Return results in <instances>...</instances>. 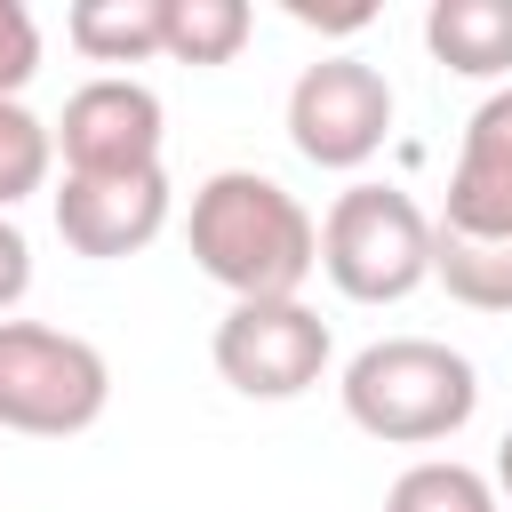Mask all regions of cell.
I'll return each mask as SVG.
<instances>
[{
	"instance_id": "1",
	"label": "cell",
	"mask_w": 512,
	"mask_h": 512,
	"mask_svg": "<svg viewBox=\"0 0 512 512\" xmlns=\"http://www.w3.org/2000/svg\"><path fill=\"white\" fill-rule=\"evenodd\" d=\"M192 264L216 288H232V304H272L312 280L320 224L264 168H216L192 192Z\"/></svg>"
},
{
	"instance_id": "2",
	"label": "cell",
	"mask_w": 512,
	"mask_h": 512,
	"mask_svg": "<svg viewBox=\"0 0 512 512\" xmlns=\"http://www.w3.org/2000/svg\"><path fill=\"white\" fill-rule=\"evenodd\" d=\"M336 392H344V416L368 440H384V448H432V440H448V432L472 424L480 368L456 344H440V336H384V344H368V352L344 360Z\"/></svg>"
},
{
	"instance_id": "3",
	"label": "cell",
	"mask_w": 512,
	"mask_h": 512,
	"mask_svg": "<svg viewBox=\"0 0 512 512\" xmlns=\"http://www.w3.org/2000/svg\"><path fill=\"white\" fill-rule=\"evenodd\" d=\"M320 272L352 304H400L432 280V216L400 184H344L320 216Z\"/></svg>"
},
{
	"instance_id": "4",
	"label": "cell",
	"mask_w": 512,
	"mask_h": 512,
	"mask_svg": "<svg viewBox=\"0 0 512 512\" xmlns=\"http://www.w3.org/2000/svg\"><path fill=\"white\" fill-rule=\"evenodd\" d=\"M112 368L88 336L40 328V320H0V432L24 440H72L104 416Z\"/></svg>"
},
{
	"instance_id": "5",
	"label": "cell",
	"mask_w": 512,
	"mask_h": 512,
	"mask_svg": "<svg viewBox=\"0 0 512 512\" xmlns=\"http://www.w3.org/2000/svg\"><path fill=\"white\" fill-rule=\"evenodd\" d=\"M392 136V80L360 56H320L288 88V144L312 168H368Z\"/></svg>"
},
{
	"instance_id": "6",
	"label": "cell",
	"mask_w": 512,
	"mask_h": 512,
	"mask_svg": "<svg viewBox=\"0 0 512 512\" xmlns=\"http://www.w3.org/2000/svg\"><path fill=\"white\" fill-rule=\"evenodd\" d=\"M216 376L248 400H296L328 376V320L304 296H272V304H232L216 320Z\"/></svg>"
},
{
	"instance_id": "7",
	"label": "cell",
	"mask_w": 512,
	"mask_h": 512,
	"mask_svg": "<svg viewBox=\"0 0 512 512\" xmlns=\"http://www.w3.org/2000/svg\"><path fill=\"white\" fill-rule=\"evenodd\" d=\"M160 96L128 72H104V80H80L56 112V152H64V176H128V168H160Z\"/></svg>"
},
{
	"instance_id": "8",
	"label": "cell",
	"mask_w": 512,
	"mask_h": 512,
	"mask_svg": "<svg viewBox=\"0 0 512 512\" xmlns=\"http://www.w3.org/2000/svg\"><path fill=\"white\" fill-rule=\"evenodd\" d=\"M56 232L72 256H136L168 232V168H128V176H64L56 184Z\"/></svg>"
},
{
	"instance_id": "9",
	"label": "cell",
	"mask_w": 512,
	"mask_h": 512,
	"mask_svg": "<svg viewBox=\"0 0 512 512\" xmlns=\"http://www.w3.org/2000/svg\"><path fill=\"white\" fill-rule=\"evenodd\" d=\"M440 224H456V232H512V88H496L464 120Z\"/></svg>"
},
{
	"instance_id": "10",
	"label": "cell",
	"mask_w": 512,
	"mask_h": 512,
	"mask_svg": "<svg viewBox=\"0 0 512 512\" xmlns=\"http://www.w3.org/2000/svg\"><path fill=\"white\" fill-rule=\"evenodd\" d=\"M424 48H432V64H448L464 80L512 72V0H432Z\"/></svg>"
},
{
	"instance_id": "11",
	"label": "cell",
	"mask_w": 512,
	"mask_h": 512,
	"mask_svg": "<svg viewBox=\"0 0 512 512\" xmlns=\"http://www.w3.org/2000/svg\"><path fill=\"white\" fill-rule=\"evenodd\" d=\"M432 280L472 312H512V232H456L432 216Z\"/></svg>"
},
{
	"instance_id": "12",
	"label": "cell",
	"mask_w": 512,
	"mask_h": 512,
	"mask_svg": "<svg viewBox=\"0 0 512 512\" xmlns=\"http://www.w3.org/2000/svg\"><path fill=\"white\" fill-rule=\"evenodd\" d=\"M160 16H168V0H72L64 32L88 64H144V56H160Z\"/></svg>"
},
{
	"instance_id": "13",
	"label": "cell",
	"mask_w": 512,
	"mask_h": 512,
	"mask_svg": "<svg viewBox=\"0 0 512 512\" xmlns=\"http://www.w3.org/2000/svg\"><path fill=\"white\" fill-rule=\"evenodd\" d=\"M248 32H256L248 0H168L160 56H176V64H232L248 48Z\"/></svg>"
},
{
	"instance_id": "14",
	"label": "cell",
	"mask_w": 512,
	"mask_h": 512,
	"mask_svg": "<svg viewBox=\"0 0 512 512\" xmlns=\"http://www.w3.org/2000/svg\"><path fill=\"white\" fill-rule=\"evenodd\" d=\"M384 512H496V488H488V472H472L456 456H424L392 480Z\"/></svg>"
},
{
	"instance_id": "15",
	"label": "cell",
	"mask_w": 512,
	"mask_h": 512,
	"mask_svg": "<svg viewBox=\"0 0 512 512\" xmlns=\"http://www.w3.org/2000/svg\"><path fill=\"white\" fill-rule=\"evenodd\" d=\"M48 160H56L48 120H40V112H24V104H0V216L48 184Z\"/></svg>"
},
{
	"instance_id": "16",
	"label": "cell",
	"mask_w": 512,
	"mask_h": 512,
	"mask_svg": "<svg viewBox=\"0 0 512 512\" xmlns=\"http://www.w3.org/2000/svg\"><path fill=\"white\" fill-rule=\"evenodd\" d=\"M40 72V24L24 0H0V104H16Z\"/></svg>"
},
{
	"instance_id": "17",
	"label": "cell",
	"mask_w": 512,
	"mask_h": 512,
	"mask_svg": "<svg viewBox=\"0 0 512 512\" xmlns=\"http://www.w3.org/2000/svg\"><path fill=\"white\" fill-rule=\"evenodd\" d=\"M32 288V240L16 232V216H0V312H16Z\"/></svg>"
},
{
	"instance_id": "18",
	"label": "cell",
	"mask_w": 512,
	"mask_h": 512,
	"mask_svg": "<svg viewBox=\"0 0 512 512\" xmlns=\"http://www.w3.org/2000/svg\"><path fill=\"white\" fill-rule=\"evenodd\" d=\"M288 16H296V24H320V32H360V24H368V8H336V16H320L312 0H288Z\"/></svg>"
},
{
	"instance_id": "19",
	"label": "cell",
	"mask_w": 512,
	"mask_h": 512,
	"mask_svg": "<svg viewBox=\"0 0 512 512\" xmlns=\"http://www.w3.org/2000/svg\"><path fill=\"white\" fill-rule=\"evenodd\" d=\"M488 488H504V496H512V432L496 440V480H488Z\"/></svg>"
}]
</instances>
